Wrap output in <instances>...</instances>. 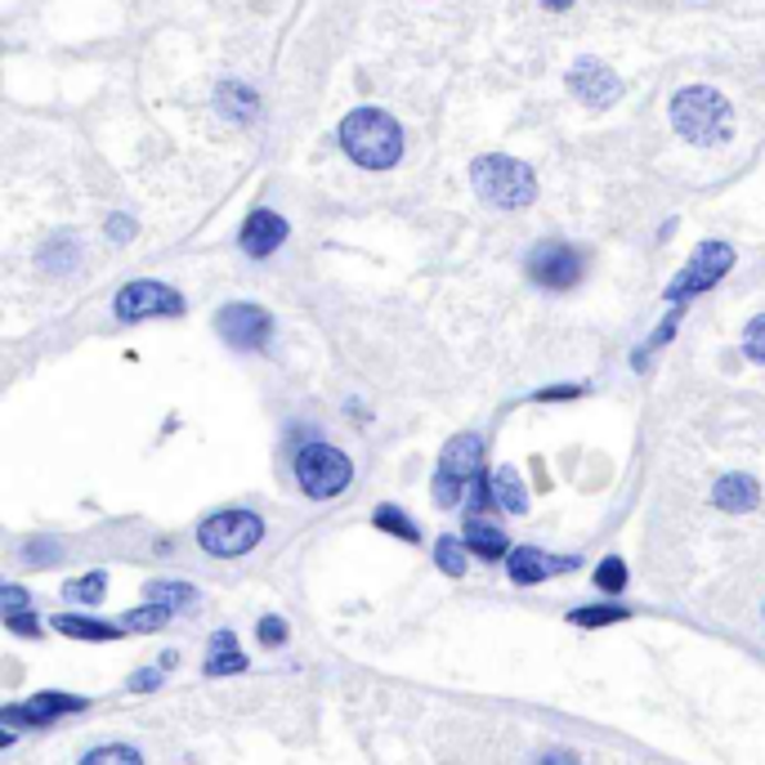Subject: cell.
<instances>
[{
  "instance_id": "obj_17",
  "label": "cell",
  "mask_w": 765,
  "mask_h": 765,
  "mask_svg": "<svg viewBox=\"0 0 765 765\" xmlns=\"http://www.w3.org/2000/svg\"><path fill=\"white\" fill-rule=\"evenodd\" d=\"M201 672L206 676H238V672H247V659H242L234 631H215L210 635V659H206Z\"/></svg>"
},
{
  "instance_id": "obj_5",
  "label": "cell",
  "mask_w": 765,
  "mask_h": 765,
  "mask_svg": "<svg viewBox=\"0 0 765 765\" xmlns=\"http://www.w3.org/2000/svg\"><path fill=\"white\" fill-rule=\"evenodd\" d=\"M265 537V519L256 510H215L197 524V546L215 560H238L256 551Z\"/></svg>"
},
{
  "instance_id": "obj_29",
  "label": "cell",
  "mask_w": 765,
  "mask_h": 765,
  "mask_svg": "<svg viewBox=\"0 0 765 765\" xmlns=\"http://www.w3.org/2000/svg\"><path fill=\"white\" fill-rule=\"evenodd\" d=\"M23 560H28V565H54V560H59V541H50V537L28 541V546H23Z\"/></svg>"
},
{
  "instance_id": "obj_8",
  "label": "cell",
  "mask_w": 765,
  "mask_h": 765,
  "mask_svg": "<svg viewBox=\"0 0 765 765\" xmlns=\"http://www.w3.org/2000/svg\"><path fill=\"white\" fill-rule=\"evenodd\" d=\"M113 309H117L122 322H139V318H175V313H184L188 304H184V296L170 291L166 282H144V278H139V282H126V287L117 291Z\"/></svg>"
},
{
  "instance_id": "obj_2",
  "label": "cell",
  "mask_w": 765,
  "mask_h": 765,
  "mask_svg": "<svg viewBox=\"0 0 765 765\" xmlns=\"http://www.w3.org/2000/svg\"><path fill=\"white\" fill-rule=\"evenodd\" d=\"M672 126H676L690 144L712 148V144L730 139V131H734V113H730V103H725L716 90H707V85H690V90H681V94L672 99Z\"/></svg>"
},
{
  "instance_id": "obj_9",
  "label": "cell",
  "mask_w": 765,
  "mask_h": 765,
  "mask_svg": "<svg viewBox=\"0 0 765 765\" xmlns=\"http://www.w3.org/2000/svg\"><path fill=\"white\" fill-rule=\"evenodd\" d=\"M528 278L546 291H569L582 278V256L565 242H541L528 251Z\"/></svg>"
},
{
  "instance_id": "obj_22",
  "label": "cell",
  "mask_w": 765,
  "mask_h": 765,
  "mask_svg": "<svg viewBox=\"0 0 765 765\" xmlns=\"http://www.w3.org/2000/svg\"><path fill=\"white\" fill-rule=\"evenodd\" d=\"M372 524L381 528V533H394V537H403V541H421V528L399 510V506H376L372 510Z\"/></svg>"
},
{
  "instance_id": "obj_37",
  "label": "cell",
  "mask_w": 765,
  "mask_h": 765,
  "mask_svg": "<svg viewBox=\"0 0 765 765\" xmlns=\"http://www.w3.org/2000/svg\"><path fill=\"white\" fill-rule=\"evenodd\" d=\"M541 6H546V10H569L573 0H541Z\"/></svg>"
},
{
  "instance_id": "obj_13",
  "label": "cell",
  "mask_w": 765,
  "mask_h": 765,
  "mask_svg": "<svg viewBox=\"0 0 765 765\" xmlns=\"http://www.w3.org/2000/svg\"><path fill=\"white\" fill-rule=\"evenodd\" d=\"M282 242H287V220H282L278 210H251V215H247V225H242V251H247V256L265 260V256H273Z\"/></svg>"
},
{
  "instance_id": "obj_10",
  "label": "cell",
  "mask_w": 765,
  "mask_h": 765,
  "mask_svg": "<svg viewBox=\"0 0 765 765\" xmlns=\"http://www.w3.org/2000/svg\"><path fill=\"white\" fill-rule=\"evenodd\" d=\"M215 327H220V337L234 350H265L269 337H273V318L260 304H225L220 318H215Z\"/></svg>"
},
{
  "instance_id": "obj_28",
  "label": "cell",
  "mask_w": 765,
  "mask_h": 765,
  "mask_svg": "<svg viewBox=\"0 0 765 765\" xmlns=\"http://www.w3.org/2000/svg\"><path fill=\"white\" fill-rule=\"evenodd\" d=\"M743 354L752 363H765V313L747 322V332H743Z\"/></svg>"
},
{
  "instance_id": "obj_32",
  "label": "cell",
  "mask_w": 765,
  "mask_h": 765,
  "mask_svg": "<svg viewBox=\"0 0 765 765\" xmlns=\"http://www.w3.org/2000/svg\"><path fill=\"white\" fill-rule=\"evenodd\" d=\"M582 394H587L582 385H551L537 394V403H565V399H582Z\"/></svg>"
},
{
  "instance_id": "obj_4",
  "label": "cell",
  "mask_w": 765,
  "mask_h": 765,
  "mask_svg": "<svg viewBox=\"0 0 765 765\" xmlns=\"http://www.w3.org/2000/svg\"><path fill=\"white\" fill-rule=\"evenodd\" d=\"M471 179H475V193L488 206H502V210H524L537 197L533 170L524 162H515V157H497V153L493 157H479L475 170H471Z\"/></svg>"
},
{
  "instance_id": "obj_6",
  "label": "cell",
  "mask_w": 765,
  "mask_h": 765,
  "mask_svg": "<svg viewBox=\"0 0 765 765\" xmlns=\"http://www.w3.org/2000/svg\"><path fill=\"white\" fill-rule=\"evenodd\" d=\"M479 475H484V440L479 434H457L440 457V471H434V502L440 506L466 502Z\"/></svg>"
},
{
  "instance_id": "obj_34",
  "label": "cell",
  "mask_w": 765,
  "mask_h": 765,
  "mask_svg": "<svg viewBox=\"0 0 765 765\" xmlns=\"http://www.w3.org/2000/svg\"><path fill=\"white\" fill-rule=\"evenodd\" d=\"M157 685H162V672H135V676H131V690H135V694L157 690Z\"/></svg>"
},
{
  "instance_id": "obj_21",
  "label": "cell",
  "mask_w": 765,
  "mask_h": 765,
  "mask_svg": "<svg viewBox=\"0 0 765 765\" xmlns=\"http://www.w3.org/2000/svg\"><path fill=\"white\" fill-rule=\"evenodd\" d=\"M148 604H162V609H193L197 604V591L188 587V582H148Z\"/></svg>"
},
{
  "instance_id": "obj_14",
  "label": "cell",
  "mask_w": 765,
  "mask_h": 765,
  "mask_svg": "<svg viewBox=\"0 0 765 765\" xmlns=\"http://www.w3.org/2000/svg\"><path fill=\"white\" fill-rule=\"evenodd\" d=\"M569 90L582 99V103H591V107H604L609 99H618L622 94V81L604 68V63H596V59H587V63H578L573 72H569Z\"/></svg>"
},
{
  "instance_id": "obj_15",
  "label": "cell",
  "mask_w": 765,
  "mask_h": 765,
  "mask_svg": "<svg viewBox=\"0 0 765 765\" xmlns=\"http://www.w3.org/2000/svg\"><path fill=\"white\" fill-rule=\"evenodd\" d=\"M462 541H466V551H475L479 560H506V556L515 551V546L506 541V533H502L497 524H488L484 515H471V519H466Z\"/></svg>"
},
{
  "instance_id": "obj_25",
  "label": "cell",
  "mask_w": 765,
  "mask_h": 765,
  "mask_svg": "<svg viewBox=\"0 0 765 765\" xmlns=\"http://www.w3.org/2000/svg\"><path fill=\"white\" fill-rule=\"evenodd\" d=\"M596 591H600V596H622V591H627V560L604 556V560L596 565Z\"/></svg>"
},
{
  "instance_id": "obj_31",
  "label": "cell",
  "mask_w": 765,
  "mask_h": 765,
  "mask_svg": "<svg viewBox=\"0 0 765 765\" xmlns=\"http://www.w3.org/2000/svg\"><path fill=\"white\" fill-rule=\"evenodd\" d=\"M6 627H10L14 635H41V618H37V613H10Z\"/></svg>"
},
{
  "instance_id": "obj_7",
  "label": "cell",
  "mask_w": 765,
  "mask_h": 765,
  "mask_svg": "<svg viewBox=\"0 0 765 765\" xmlns=\"http://www.w3.org/2000/svg\"><path fill=\"white\" fill-rule=\"evenodd\" d=\"M730 269H734V247H725V242H703L699 256H694V260L676 273V282L668 287V300H672V304H685L690 296L716 287Z\"/></svg>"
},
{
  "instance_id": "obj_19",
  "label": "cell",
  "mask_w": 765,
  "mask_h": 765,
  "mask_svg": "<svg viewBox=\"0 0 765 765\" xmlns=\"http://www.w3.org/2000/svg\"><path fill=\"white\" fill-rule=\"evenodd\" d=\"M493 510H502V515H524V510H528L524 484H519V475H515L510 466H502V471L493 475Z\"/></svg>"
},
{
  "instance_id": "obj_33",
  "label": "cell",
  "mask_w": 765,
  "mask_h": 765,
  "mask_svg": "<svg viewBox=\"0 0 765 765\" xmlns=\"http://www.w3.org/2000/svg\"><path fill=\"white\" fill-rule=\"evenodd\" d=\"M23 604H28V591H23L19 582H10V587H6V618H10V613H23Z\"/></svg>"
},
{
  "instance_id": "obj_16",
  "label": "cell",
  "mask_w": 765,
  "mask_h": 765,
  "mask_svg": "<svg viewBox=\"0 0 765 765\" xmlns=\"http://www.w3.org/2000/svg\"><path fill=\"white\" fill-rule=\"evenodd\" d=\"M712 502H716V510L743 515V510H756V506H761V488H756V479H747V475H725V479H716Z\"/></svg>"
},
{
  "instance_id": "obj_3",
  "label": "cell",
  "mask_w": 765,
  "mask_h": 765,
  "mask_svg": "<svg viewBox=\"0 0 765 765\" xmlns=\"http://www.w3.org/2000/svg\"><path fill=\"white\" fill-rule=\"evenodd\" d=\"M296 484H300V493L304 497H313V502H332V497H341L350 484H354V462L337 448V444H304L300 453H296Z\"/></svg>"
},
{
  "instance_id": "obj_18",
  "label": "cell",
  "mask_w": 765,
  "mask_h": 765,
  "mask_svg": "<svg viewBox=\"0 0 765 765\" xmlns=\"http://www.w3.org/2000/svg\"><path fill=\"white\" fill-rule=\"evenodd\" d=\"M54 627L72 640H117V635H126L122 622H99V618H85V613H59Z\"/></svg>"
},
{
  "instance_id": "obj_27",
  "label": "cell",
  "mask_w": 765,
  "mask_h": 765,
  "mask_svg": "<svg viewBox=\"0 0 765 765\" xmlns=\"http://www.w3.org/2000/svg\"><path fill=\"white\" fill-rule=\"evenodd\" d=\"M166 622H170V609H162V604H144V609H131L122 618L126 631H162Z\"/></svg>"
},
{
  "instance_id": "obj_36",
  "label": "cell",
  "mask_w": 765,
  "mask_h": 765,
  "mask_svg": "<svg viewBox=\"0 0 765 765\" xmlns=\"http://www.w3.org/2000/svg\"><path fill=\"white\" fill-rule=\"evenodd\" d=\"M113 234L117 238H131V220H113Z\"/></svg>"
},
{
  "instance_id": "obj_12",
  "label": "cell",
  "mask_w": 765,
  "mask_h": 765,
  "mask_svg": "<svg viewBox=\"0 0 765 765\" xmlns=\"http://www.w3.org/2000/svg\"><path fill=\"white\" fill-rule=\"evenodd\" d=\"M81 707H85V699L45 690V694H37L32 703H10L6 712H0V721H6V725H28V730H45V725H54L59 716L81 712Z\"/></svg>"
},
{
  "instance_id": "obj_1",
  "label": "cell",
  "mask_w": 765,
  "mask_h": 765,
  "mask_svg": "<svg viewBox=\"0 0 765 765\" xmlns=\"http://www.w3.org/2000/svg\"><path fill=\"white\" fill-rule=\"evenodd\" d=\"M341 144L368 170H385L403 157V131L394 126V117L381 113V107H359V113H350L341 122Z\"/></svg>"
},
{
  "instance_id": "obj_24",
  "label": "cell",
  "mask_w": 765,
  "mask_h": 765,
  "mask_svg": "<svg viewBox=\"0 0 765 765\" xmlns=\"http://www.w3.org/2000/svg\"><path fill=\"white\" fill-rule=\"evenodd\" d=\"M462 537H440L434 541V565H440L448 578H466V551H462Z\"/></svg>"
},
{
  "instance_id": "obj_11",
  "label": "cell",
  "mask_w": 765,
  "mask_h": 765,
  "mask_svg": "<svg viewBox=\"0 0 765 765\" xmlns=\"http://www.w3.org/2000/svg\"><path fill=\"white\" fill-rule=\"evenodd\" d=\"M578 565H582V556H551V551H537V546H515L506 556V573L515 587H541L546 578L569 573Z\"/></svg>"
},
{
  "instance_id": "obj_26",
  "label": "cell",
  "mask_w": 765,
  "mask_h": 765,
  "mask_svg": "<svg viewBox=\"0 0 765 765\" xmlns=\"http://www.w3.org/2000/svg\"><path fill=\"white\" fill-rule=\"evenodd\" d=\"M63 596L68 600H81V604H99L107 596V573H81V578H72L63 587Z\"/></svg>"
},
{
  "instance_id": "obj_35",
  "label": "cell",
  "mask_w": 765,
  "mask_h": 765,
  "mask_svg": "<svg viewBox=\"0 0 765 765\" xmlns=\"http://www.w3.org/2000/svg\"><path fill=\"white\" fill-rule=\"evenodd\" d=\"M537 765H578V756L573 752H546V756H537Z\"/></svg>"
},
{
  "instance_id": "obj_20",
  "label": "cell",
  "mask_w": 765,
  "mask_h": 765,
  "mask_svg": "<svg viewBox=\"0 0 765 765\" xmlns=\"http://www.w3.org/2000/svg\"><path fill=\"white\" fill-rule=\"evenodd\" d=\"M76 765H144V752L131 747V743H99Z\"/></svg>"
},
{
  "instance_id": "obj_23",
  "label": "cell",
  "mask_w": 765,
  "mask_h": 765,
  "mask_svg": "<svg viewBox=\"0 0 765 765\" xmlns=\"http://www.w3.org/2000/svg\"><path fill=\"white\" fill-rule=\"evenodd\" d=\"M627 618H631V609H622V604H587V609L569 613L573 627H613V622H627Z\"/></svg>"
},
{
  "instance_id": "obj_30",
  "label": "cell",
  "mask_w": 765,
  "mask_h": 765,
  "mask_svg": "<svg viewBox=\"0 0 765 765\" xmlns=\"http://www.w3.org/2000/svg\"><path fill=\"white\" fill-rule=\"evenodd\" d=\"M256 635H260V644H265V649H278V644L287 640V622L269 613V618H260V627H256Z\"/></svg>"
}]
</instances>
